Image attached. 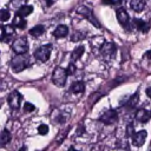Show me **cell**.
<instances>
[{
  "label": "cell",
  "mask_w": 151,
  "mask_h": 151,
  "mask_svg": "<svg viewBox=\"0 0 151 151\" xmlns=\"http://www.w3.org/2000/svg\"><path fill=\"white\" fill-rule=\"evenodd\" d=\"M70 130H71V126H67V129H64V130H61V131L59 132L58 137L55 138V143H57V145H59V144H61V143L64 142V139L66 138V136H67V133H68Z\"/></svg>",
  "instance_id": "ffe728a7"
},
{
  "label": "cell",
  "mask_w": 151,
  "mask_h": 151,
  "mask_svg": "<svg viewBox=\"0 0 151 151\" xmlns=\"http://www.w3.org/2000/svg\"><path fill=\"white\" fill-rule=\"evenodd\" d=\"M9 140H11V133H9V131L8 130L0 131V147L5 146Z\"/></svg>",
  "instance_id": "ac0fdd59"
},
{
  "label": "cell",
  "mask_w": 151,
  "mask_h": 151,
  "mask_svg": "<svg viewBox=\"0 0 151 151\" xmlns=\"http://www.w3.org/2000/svg\"><path fill=\"white\" fill-rule=\"evenodd\" d=\"M133 24H134V26H136L137 29H139V31H142L144 33H146L149 31V28H150V24L149 22H145L144 20L138 19V18H134L133 19Z\"/></svg>",
  "instance_id": "4fadbf2b"
},
{
  "label": "cell",
  "mask_w": 151,
  "mask_h": 151,
  "mask_svg": "<svg viewBox=\"0 0 151 151\" xmlns=\"http://www.w3.org/2000/svg\"><path fill=\"white\" fill-rule=\"evenodd\" d=\"M84 33H81V32H79V31H77V32H74L72 35H71V41L72 42H77V41H79V40H81V39H84Z\"/></svg>",
  "instance_id": "603a6c76"
},
{
  "label": "cell",
  "mask_w": 151,
  "mask_h": 151,
  "mask_svg": "<svg viewBox=\"0 0 151 151\" xmlns=\"http://www.w3.org/2000/svg\"><path fill=\"white\" fill-rule=\"evenodd\" d=\"M24 110H25V112H32V111L35 110V106L31 103H26L25 106H24Z\"/></svg>",
  "instance_id": "f1b7e54d"
},
{
  "label": "cell",
  "mask_w": 151,
  "mask_h": 151,
  "mask_svg": "<svg viewBox=\"0 0 151 151\" xmlns=\"http://www.w3.org/2000/svg\"><path fill=\"white\" fill-rule=\"evenodd\" d=\"M52 52V45L51 44H46V45H41L40 47H38L34 51V57L35 59L40 60V61H47L50 55Z\"/></svg>",
  "instance_id": "5b68a950"
},
{
  "label": "cell",
  "mask_w": 151,
  "mask_h": 151,
  "mask_svg": "<svg viewBox=\"0 0 151 151\" xmlns=\"http://www.w3.org/2000/svg\"><path fill=\"white\" fill-rule=\"evenodd\" d=\"M68 34V27L66 25H58L55 27V29L53 31V35L58 39L60 38H65Z\"/></svg>",
  "instance_id": "7c38bea8"
},
{
  "label": "cell",
  "mask_w": 151,
  "mask_h": 151,
  "mask_svg": "<svg viewBox=\"0 0 151 151\" xmlns=\"http://www.w3.org/2000/svg\"><path fill=\"white\" fill-rule=\"evenodd\" d=\"M44 32H45V27L42 25H37V26H34L33 28L29 29V34L34 38H38V37L42 35Z\"/></svg>",
  "instance_id": "d6986e66"
},
{
  "label": "cell",
  "mask_w": 151,
  "mask_h": 151,
  "mask_svg": "<svg viewBox=\"0 0 151 151\" xmlns=\"http://www.w3.org/2000/svg\"><path fill=\"white\" fill-rule=\"evenodd\" d=\"M14 34V28L13 26H5V37H11Z\"/></svg>",
  "instance_id": "4316f807"
},
{
  "label": "cell",
  "mask_w": 151,
  "mask_h": 151,
  "mask_svg": "<svg viewBox=\"0 0 151 151\" xmlns=\"http://www.w3.org/2000/svg\"><path fill=\"white\" fill-rule=\"evenodd\" d=\"M45 1H46V5H47L48 7L53 5V0H45Z\"/></svg>",
  "instance_id": "d6a6232c"
},
{
  "label": "cell",
  "mask_w": 151,
  "mask_h": 151,
  "mask_svg": "<svg viewBox=\"0 0 151 151\" xmlns=\"http://www.w3.org/2000/svg\"><path fill=\"white\" fill-rule=\"evenodd\" d=\"M21 99H22V96L19 91H13L8 98H7V103L9 105L11 109L13 110H18L20 107V103H21Z\"/></svg>",
  "instance_id": "ba28073f"
},
{
  "label": "cell",
  "mask_w": 151,
  "mask_h": 151,
  "mask_svg": "<svg viewBox=\"0 0 151 151\" xmlns=\"http://www.w3.org/2000/svg\"><path fill=\"white\" fill-rule=\"evenodd\" d=\"M31 64H32V60H31L29 54L22 53V54H18L17 57L12 58V60L9 63V66L13 70V72L19 73V72L24 71L25 68H27Z\"/></svg>",
  "instance_id": "6da1fadb"
},
{
  "label": "cell",
  "mask_w": 151,
  "mask_h": 151,
  "mask_svg": "<svg viewBox=\"0 0 151 151\" xmlns=\"http://www.w3.org/2000/svg\"><path fill=\"white\" fill-rule=\"evenodd\" d=\"M25 1H26V0H11L12 5H13L14 7H20Z\"/></svg>",
  "instance_id": "f546056e"
},
{
  "label": "cell",
  "mask_w": 151,
  "mask_h": 151,
  "mask_svg": "<svg viewBox=\"0 0 151 151\" xmlns=\"http://www.w3.org/2000/svg\"><path fill=\"white\" fill-rule=\"evenodd\" d=\"M116 14H117L118 22H119L124 28H130V25H131V22H130V17H129L127 12L125 11V8H124V7L117 8Z\"/></svg>",
  "instance_id": "52a82bcc"
},
{
  "label": "cell",
  "mask_w": 151,
  "mask_h": 151,
  "mask_svg": "<svg viewBox=\"0 0 151 151\" xmlns=\"http://www.w3.org/2000/svg\"><path fill=\"white\" fill-rule=\"evenodd\" d=\"M134 117H136V119H137L139 123H146V122H149V119H150V112H149L147 110H145V109H139V110L136 112Z\"/></svg>",
  "instance_id": "8fae6325"
},
{
  "label": "cell",
  "mask_w": 151,
  "mask_h": 151,
  "mask_svg": "<svg viewBox=\"0 0 151 151\" xmlns=\"http://www.w3.org/2000/svg\"><path fill=\"white\" fill-rule=\"evenodd\" d=\"M146 96H147V97H151V88H150V87L146 88Z\"/></svg>",
  "instance_id": "836d02e7"
},
{
  "label": "cell",
  "mask_w": 151,
  "mask_h": 151,
  "mask_svg": "<svg viewBox=\"0 0 151 151\" xmlns=\"http://www.w3.org/2000/svg\"><path fill=\"white\" fill-rule=\"evenodd\" d=\"M130 6L136 12H142L145 7V0H131Z\"/></svg>",
  "instance_id": "2e32d148"
},
{
  "label": "cell",
  "mask_w": 151,
  "mask_h": 151,
  "mask_svg": "<svg viewBox=\"0 0 151 151\" xmlns=\"http://www.w3.org/2000/svg\"><path fill=\"white\" fill-rule=\"evenodd\" d=\"M38 132H39L41 136L47 134V132H48V126H47L46 124H40V125L38 126Z\"/></svg>",
  "instance_id": "d4e9b609"
},
{
  "label": "cell",
  "mask_w": 151,
  "mask_h": 151,
  "mask_svg": "<svg viewBox=\"0 0 151 151\" xmlns=\"http://www.w3.org/2000/svg\"><path fill=\"white\" fill-rule=\"evenodd\" d=\"M117 51V47H116V44L111 42V41H107V42H104L100 47V54L105 58V59H111L114 53Z\"/></svg>",
  "instance_id": "8992f818"
},
{
  "label": "cell",
  "mask_w": 151,
  "mask_h": 151,
  "mask_svg": "<svg viewBox=\"0 0 151 151\" xmlns=\"http://www.w3.org/2000/svg\"><path fill=\"white\" fill-rule=\"evenodd\" d=\"M84 91H85V83L81 80L74 81L71 85V92H73V93H83Z\"/></svg>",
  "instance_id": "9a60e30c"
},
{
  "label": "cell",
  "mask_w": 151,
  "mask_h": 151,
  "mask_svg": "<svg viewBox=\"0 0 151 151\" xmlns=\"http://www.w3.org/2000/svg\"><path fill=\"white\" fill-rule=\"evenodd\" d=\"M137 103H138V94L136 93L134 96H133V98H131L129 101H127V104H126V106L129 107V109H133L136 105H137Z\"/></svg>",
  "instance_id": "cb8c5ba5"
},
{
  "label": "cell",
  "mask_w": 151,
  "mask_h": 151,
  "mask_svg": "<svg viewBox=\"0 0 151 151\" xmlns=\"http://www.w3.org/2000/svg\"><path fill=\"white\" fill-rule=\"evenodd\" d=\"M4 38H5V27L0 25V41L4 40Z\"/></svg>",
  "instance_id": "4dcf8cb0"
},
{
  "label": "cell",
  "mask_w": 151,
  "mask_h": 151,
  "mask_svg": "<svg viewBox=\"0 0 151 151\" xmlns=\"http://www.w3.org/2000/svg\"><path fill=\"white\" fill-rule=\"evenodd\" d=\"M12 50L14 53L17 54H22V53H27L28 51V41L26 39V37H20L17 38L13 44H12Z\"/></svg>",
  "instance_id": "277c9868"
},
{
  "label": "cell",
  "mask_w": 151,
  "mask_h": 151,
  "mask_svg": "<svg viewBox=\"0 0 151 151\" xmlns=\"http://www.w3.org/2000/svg\"><path fill=\"white\" fill-rule=\"evenodd\" d=\"M84 51H85V47H84V46H78V47L72 52V54H71L72 60H77V59H79V58L83 55Z\"/></svg>",
  "instance_id": "44dd1931"
},
{
  "label": "cell",
  "mask_w": 151,
  "mask_h": 151,
  "mask_svg": "<svg viewBox=\"0 0 151 151\" xmlns=\"http://www.w3.org/2000/svg\"><path fill=\"white\" fill-rule=\"evenodd\" d=\"M118 118V113L116 110H109L106 111L105 113H103L100 117H99V122L106 124V125H110V124H113Z\"/></svg>",
  "instance_id": "9c48e42d"
},
{
  "label": "cell",
  "mask_w": 151,
  "mask_h": 151,
  "mask_svg": "<svg viewBox=\"0 0 151 151\" xmlns=\"http://www.w3.org/2000/svg\"><path fill=\"white\" fill-rule=\"evenodd\" d=\"M9 17H11V13L8 9H6V8L0 9V20L1 21H7L9 19Z\"/></svg>",
  "instance_id": "7402d4cb"
},
{
  "label": "cell",
  "mask_w": 151,
  "mask_h": 151,
  "mask_svg": "<svg viewBox=\"0 0 151 151\" xmlns=\"http://www.w3.org/2000/svg\"><path fill=\"white\" fill-rule=\"evenodd\" d=\"M26 25H27V21L22 17L18 15V14L14 17V19H13V26H15L19 29H24L26 27Z\"/></svg>",
  "instance_id": "e0dca14e"
},
{
  "label": "cell",
  "mask_w": 151,
  "mask_h": 151,
  "mask_svg": "<svg viewBox=\"0 0 151 151\" xmlns=\"http://www.w3.org/2000/svg\"><path fill=\"white\" fill-rule=\"evenodd\" d=\"M77 13L78 14H80V15H83L84 18H86L92 25H94L96 27H98V28H101V25H100V22L97 20V18L94 17V14H93V12H92V9L91 8H88L87 6H79L78 8H77Z\"/></svg>",
  "instance_id": "3957f363"
},
{
  "label": "cell",
  "mask_w": 151,
  "mask_h": 151,
  "mask_svg": "<svg viewBox=\"0 0 151 151\" xmlns=\"http://www.w3.org/2000/svg\"><path fill=\"white\" fill-rule=\"evenodd\" d=\"M133 133H134V127H133V125L130 123V124H127V126H126V136H127V137H131Z\"/></svg>",
  "instance_id": "83f0119b"
},
{
  "label": "cell",
  "mask_w": 151,
  "mask_h": 151,
  "mask_svg": "<svg viewBox=\"0 0 151 151\" xmlns=\"http://www.w3.org/2000/svg\"><path fill=\"white\" fill-rule=\"evenodd\" d=\"M76 70H77V68H76L74 64H73V63H70L68 66H67V68H66V72H67L68 76H72V74L76 73Z\"/></svg>",
  "instance_id": "484cf974"
},
{
  "label": "cell",
  "mask_w": 151,
  "mask_h": 151,
  "mask_svg": "<svg viewBox=\"0 0 151 151\" xmlns=\"http://www.w3.org/2000/svg\"><path fill=\"white\" fill-rule=\"evenodd\" d=\"M101 1H103V4H106V5H114L116 4L114 0H101Z\"/></svg>",
  "instance_id": "1f68e13d"
},
{
  "label": "cell",
  "mask_w": 151,
  "mask_h": 151,
  "mask_svg": "<svg viewBox=\"0 0 151 151\" xmlns=\"http://www.w3.org/2000/svg\"><path fill=\"white\" fill-rule=\"evenodd\" d=\"M131 137H132V144L134 146H142L147 137V132L146 130H140L138 132H134Z\"/></svg>",
  "instance_id": "30bf717a"
},
{
  "label": "cell",
  "mask_w": 151,
  "mask_h": 151,
  "mask_svg": "<svg viewBox=\"0 0 151 151\" xmlns=\"http://www.w3.org/2000/svg\"><path fill=\"white\" fill-rule=\"evenodd\" d=\"M32 12H33V6H31V5H21L19 7V9L17 11V14L22 17V18H25V17L29 15Z\"/></svg>",
  "instance_id": "5bb4252c"
},
{
  "label": "cell",
  "mask_w": 151,
  "mask_h": 151,
  "mask_svg": "<svg viewBox=\"0 0 151 151\" xmlns=\"http://www.w3.org/2000/svg\"><path fill=\"white\" fill-rule=\"evenodd\" d=\"M67 72L65 68H63L61 66H57L54 70H53V73H52V81L55 86L58 87H63L65 86L66 84V80H67Z\"/></svg>",
  "instance_id": "7a4b0ae2"
}]
</instances>
